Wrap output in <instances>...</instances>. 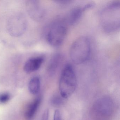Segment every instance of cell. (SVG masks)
<instances>
[{"label":"cell","instance_id":"6da1fadb","mask_svg":"<svg viewBox=\"0 0 120 120\" xmlns=\"http://www.w3.org/2000/svg\"><path fill=\"white\" fill-rule=\"evenodd\" d=\"M100 20L102 27L106 32L118 30L120 28V2L116 1L106 5L101 12Z\"/></svg>","mask_w":120,"mask_h":120},{"label":"cell","instance_id":"7a4b0ae2","mask_svg":"<svg viewBox=\"0 0 120 120\" xmlns=\"http://www.w3.org/2000/svg\"><path fill=\"white\" fill-rule=\"evenodd\" d=\"M77 79L72 66L67 64L64 67L59 81V90L62 97L67 99L74 93L77 87Z\"/></svg>","mask_w":120,"mask_h":120},{"label":"cell","instance_id":"3957f363","mask_svg":"<svg viewBox=\"0 0 120 120\" xmlns=\"http://www.w3.org/2000/svg\"><path fill=\"white\" fill-rule=\"evenodd\" d=\"M90 52L91 45L89 38L86 36H81L77 38L71 45L69 55L74 63L80 64L88 59Z\"/></svg>","mask_w":120,"mask_h":120},{"label":"cell","instance_id":"277c9868","mask_svg":"<svg viewBox=\"0 0 120 120\" xmlns=\"http://www.w3.org/2000/svg\"><path fill=\"white\" fill-rule=\"evenodd\" d=\"M64 20L57 19L52 23L46 34L48 42L53 47H58L64 42L67 33V26Z\"/></svg>","mask_w":120,"mask_h":120},{"label":"cell","instance_id":"5b68a950","mask_svg":"<svg viewBox=\"0 0 120 120\" xmlns=\"http://www.w3.org/2000/svg\"><path fill=\"white\" fill-rule=\"evenodd\" d=\"M28 26L27 19L21 12L12 15L8 20L7 29L10 35L13 37L22 36L26 31Z\"/></svg>","mask_w":120,"mask_h":120},{"label":"cell","instance_id":"8992f818","mask_svg":"<svg viewBox=\"0 0 120 120\" xmlns=\"http://www.w3.org/2000/svg\"><path fill=\"white\" fill-rule=\"evenodd\" d=\"M26 8L29 15L33 20L39 21L44 17L45 11L39 1L28 0L26 3Z\"/></svg>","mask_w":120,"mask_h":120},{"label":"cell","instance_id":"52a82bcc","mask_svg":"<svg viewBox=\"0 0 120 120\" xmlns=\"http://www.w3.org/2000/svg\"><path fill=\"white\" fill-rule=\"evenodd\" d=\"M94 4L90 3L82 7H77L72 9L69 13L66 21L70 25H74L78 21L85 11L92 8Z\"/></svg>","mask_w":120,"mask_h":120},{"label":"cell","instance_id":"ba28073f","mask_svg":"<svg viewBox=\"0 0 120 120\" xmlns=\"http://www.w3.org/2000/svg\"><path fill=\"white\" fill-rule=\"evenodd\" d=\"M113 106L111 100L109 98H103L97 101L94 106V109L99 115L106 116L111 114Z\"/></svg>","mask_w":120,"mask_h":120},{"label":"cell","instance_id":"9c48e42d","mask_svg":"<svg viewBox=\"0 0 120 120\" xmlns=\"http://www.w3.org/2000/svg\"><path fill=\"white\" fill-rule=\"evenodd\" d=\"M42 57H32L28 60L24 64V71L27 73H30L36 71L40 68L44 61Z\"/></svg>","mask_w":120,"mask_h":120},{"label":"cell","instance_id":"30bf717a","mask_svg":"<svg viewBox=\"0 0 120 120\" xmlns=\"http://www.w3.org/2000/svg\"><path fill=\"white\" fill-rule=\"evenodd\" d=\"M62 59V56L60 54H56L52 57L48 67V71L50 75L55 73L59 66Z\"/></svg>","mask_w":120,"mask_h":120},{"label":"cell","instance_id":"8fae6325","mask_svg":"<svg viewBox=\"0 0 120 120\" xmlns=\"http://www.w3.org/2000/svg\"><path fill=\"white\" fill-rule=\"evenodd\" d=\"M41 101L40 98H37L29 106L25 114V116L27 119H30L33 117L39 107Z\"/></svg>","mask_w":120,"mask_h":120},{"label":"cell","instance_id":"7c38bea8","mask_svg":"<svg viewBox=\"0 0 120 120\" xmlns=\"http://www.w3.org/2000/svg\"><path fill=\"white\" fill-rule=\"evenodd\" d=\"M40 80L38 77L36 76L31 79L28 85L29 92L34 95L38 94L40 88Z\"/></svg>","mask_w":120,"mask_h":120},{"label":"cell","instance_id":"4fadbf2b","mask_svg":"<svg viewBox=\"0 0 120 120\" xmlns=\"http://www.w3.org/2000/svg\"><path fill=\"white\" fill-rule=\"evenodd\" d=\"M62 98H61V97L58 96H55L53 97L51 100L52 104L55 106H60L63 103Z\"/></svg>","mask_w":120,"mask_h":120},{"label":"cell","instance_id":"5bb4252c","mask_svg":"<svg viewBox=\"0 0 120 120\" xmlns=\"http://www.w3.org/2000/svg\"><path fill=\"white\" fill-rule=\"evenodd\" d=\"M10 96L9 93H1L0 94V103H6L8 102L10 99Z\"/></svg>","mask_w":120,"mask_h":120},{"label":"cell","instance_id":"9a60e30c","mask_svg":"<svg viewBox=\"0 0 120 120\" xmlns=\"http://www.w3.org/2000/svg\"><path fill=\"white\" fill-rule=\"evenodd\" d=\"M53 120H62L60 112L58 109L55 110V111Z\"/></svg>","mask_w":120,"mask_h":120},{"label":"cell","instance_id":"2e32d148","mask_svg":"<svg viewBox=\"0 0 120 120\" xmlns=\"http://www.w3.org/2000/svg\"><path fill=\"white\" fill-rule=\"evenodd\" d=\"M49 116V111L48 109L45 110L42 116L41 120H48Z\"/></svg>","mask_w":120,"mask_h":120}]
</instances>
